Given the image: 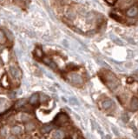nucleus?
<instances>
[{
    "label": "nucleus",
    "mask_w": 138,
    "mask_h": 139,
    "mask_svg": "<svg viewBox=\"0 0 138 139\" xmlns=\"http://www.w3.org/2000/svg\"><path fill=\"white\" fill-rule=\"evenodd\" d=\"M105 83L108 85V87L110 90H114L117 87L118 84H119V82H118V79L115 77V76L113 73H108L106 75V78H105Z\"/></svg>",
    "instance_id": "f257e3e1"
},
{
    "label": "nucleus",
    "mask_w": 138,
    "mask_h": 139,
    "mask_svg": "<svg viewBox=\"0 0 138 139\" xmlns=\"http://www.w3.org/2000/svg\"><path fill=\"white\" fill-rule=\"evenodd\" d=\"M69 120L68 115L64 114V113H59L57 115V116L54 119V123L58 126H62V125L65 124L67 121Z\"/></svg>",
    "instance_id": "f03ea898"
},
{
    "label": "nucleus",
    "mask_w": 138,
    "mask_h": 139,
    "mask_svg": "<svg viewBox=\"0 0 138 139\" xmlns=\"http://www.w3.org/2000/svg\"><path fill=\"white\" fill-rule=\"evenodd\" d=\"M69 78L70 80L71 81V83H73L74 84H82L83 80H82V77H81L80 75L76 74V73H72V74H70L69 76Z\"/></svg>",
    "instance_id": "7ed1b4c3"
},
{
    "label": "nucleus",
    "mask_w": 138,
    "mask_h": 139,
    "mask_svg": "<svg viewBox=\"0 0 138 139\" xmlns=\"http://www.w3.org/2000/svg\"><path fill=\"white\" fill-rule=\"evenodd\" d=\"M10 72L12 75V77H14L15 78H19L22 76V72L18 68H16L15 66H10Z\"/></svg>",
    "instance_id": "20e7f679"
},
{
    "label": "nucleus",
    "mask_w": 138,
    "mask_h": 139,
    "mask_svg": "<svg viewBox=\"0 0 138 139\" xmlns=\"http://www.w3.org/2000/svg\"><path fill=\"white\" fill-rule=\"evenodd\" d=\"M130 108L131 110L135 111V110H138V98L136 97H133L130 101Z\"/></svg>",
    "instance_id": "39448f33"
},
{
    "label": "nucleus",
    "mask_w": 138,
    "mask_h": 139,
    "mask_svg": "<svg viewBox=\"0 0 138 139\" xmlns=\"http://www.w3.org/2000/svg\"><path fill=\"white\" fill-rule=\"evenodd\" d=\"M43 63L45 64V65H47L48 66H49L51 69H53V70H57V65L55 64V62H53V61L51 60V59H49V57H44L43 59Z\"/></svg>",
    "instance_id": "423d86ee"
},
{
    "label": "nucleus",
    "mask_w": 138,
    "mask_h": 139,
    "mask_svg": "<svg viewBox=\"0 0 138 139\" xmlns=\"http://www.w3.org/2000/svg\"><path fill=\"white\" fill-rule=\"evenodd\" d=\"M138 14V8L136 6H133L131 8H130L127 10V15L129 17H136Z\"/></svg>",
    "instance_id": "0eeeda50"
},
{
    "label": "nucleus",
    "mask_w": 138,
    "mask_h": 139,
    "mask_svg": "<svg viewBox=\"0 0 138 139\" xmlns=\"http://www.w3.org/2000/svg\"><path fill=\"white\" fill-rule=\"evenodd\" d=\"M53 129V124L51 123H47V124H44L41 129V132L42 133H49L51 131V130Z\"/></svg>",
    "instance_id": "6e6552de"
},
{
    "label": "nucleus",
    "mask_w": 138,
    "mask_h": 139,
    "mask_svg": "<svg viewBox=\"0 0 138 139\" xmlns=\"http://www.w3.org/2000/svg\"><path fill=\"white\" fill-rule=\"evenodd\" d=\"M39 101V95H37V94H33L32 96L31 97L29 100V103L32 105H36V104L38 103Z\"/></svg>",
    "instance_id": "1a4fd4ad"
},
{
    "label": "nucleus",
    "mask_w": 138,
    "mask_h": 139,
    "mask_svg": "<svg viewBox=\"0 0 138 139\" xmlns=\"http://www.w3.org/2000/svg\"><path fill=\"white\" fill-rule=\"evenodd\" d=\"M113 104V102H112L111 99H106L103 102V108L105 109V110H108L112 106Z\"/></svg>",
    "instance_id": "9d476101"
},
{
    "label": "nucleus",
    "mask_w": 138,
    "mask_h": 139,
    "mask_svg": "<svg viewBox=\"0 0 138 139\" xmlns=\"http://www.w3.org/2000/svg\"><path fill=\"white\" fill-rule=\"evenodd\" d=\"M63 137H64V132L60 130H57V131H55L53 132V138L54 139H62Z\"/></svg>",
    "instance_id": "9b49d317"
},
{
    "label": "nucleus",
    "mask_w": 138,
    "mask_h": 139,
    "mask_svg": "<svg viewBox=\"0 0 138 139\" xmlns=\"http://www.w3.org/2000/svg\"><path fill=\"white\" fill-rule=\"evenodd\" d=\"M66 17H67V18L70 19V20H73V19L76 17V12H75L73 10L70 9V10H68V11L66 12Z\"/></svg>",
    "instance_id": "f8f14e48"
},
{
    "label": "nucleus",
    "mask_w": 138,
    "mask_h": 139,
    "mask_svg": "<svg viewBox=\"0 0 138 139\" xmlns=\"http://www.w3.org/2000/svg\"><path fill=\"white\" fill-rule=\"evenodd\" d=\"M3 31H4V35H5V37H7L9 40L12 41V40L14 39V36H13L12 32H11L10 31H9V30H7V29H4Z\"/></svg>",
    "instance_id": "ddd939ff"
},
{
    "label": "nucleus",
    "mask_w": 138,
    "mask_h": 139,
    "mask_svg": "<svg viewBox=\"0 0 138 139\" xmlns=\"http://www.w3.org/2000/svg\"><path fill=\"white\" fill-rule=\"evenodd\" d=\"M34 54H35V56L37 57V58H42L43 56V50H42L41 49H39V48H37V49L34 50Z\"/></svg>",
    "instance_id": "4468645a"
},
{
    "label": "nucleus",
    "mask_w": 138,
    "mask_h": 139,
    "mask_svg": "<svg viewBox=\"0 0 138 139\" xmlns=\"http://www.w3.org/2000/svg\"><path fill=\"white\" fill-rule=\"evenodd\" d=\"M10 131H11V133L14 134V135H18L21 132V128L19 126H14L11 128Z\"/></svg>",
    "instance_id": "2eb2a0df"
},
{
    "label": "nucleus",
    "mask_w": 138,
    "mask_h": 139,
    "mask_svg": "<svg viewBox=\"0 0 138 139\" xmlns=\"http://www.w3.org/2000/svg\"><path fill=\"white\" fill-rule=\"evenodd\" d=\"M25 129L28 131H33V130L35 129V125H34V123H27L26 125H25Z\"/></svg>",
    "instance_id": "dca6fc26"
},
{
    "label": "nucleus",
    "mask_w": 138,
    "mask_h": 139,
    "mask_svg": "<svg viewBox=\"0 0 138 139\" xmlns=\"http://www.w3.org/2000/svg\"><path fill=\"white\" fill-rule=\"evenodd\" d=\"M49 100V97L46 95H44V94H41L39 97V101L41 103H45L46 101H48Z\"/></svg>",
    "instance_id": "f3484780"
},
{
    "label": "nucleus",
    "mask_w": 138,
    "mask_h": 139,
    "mask_svg": "<svg viewBox=\"0 0 138 139\" xmlns=\"http://www.w3.org/2000/svg\"><path fill=\"white\" fill-rule=\"evenodd\" d=\"M4 42H5V35L4 31L0 30V44H4Z\"/></svg>",
    "instance_id": "a211bd4d"
},
{
    "label": "nucleus",
    "mask_w": 138,
    "mask_h": 139,
    "mask_svg": "<svg viewBox=\"0 0 138 139\" xmlns=\"http://www.w3.org/2000/svg\"><path fill=\"white\" fill-rule=\"evenodd\" d=\"M70 104H72V105H76V106L79 105L78 101H77V99L75 98H70Z\"/></svg>",
    "instance_id": "6ab92c4d"
},
{
    "label": "nucleus",
    "mask_w": 138,
    "mask_h": 139,
    "mask_svg": "<svg viewBox=\"0 0 138 139\" xmlns=\"http://www.w3.org/2000/svg\"><path fill=\"white\" fill-rule=\"evenodd\" d=\"M25 102H26V101H25V99H20L18 102L16 103V107H22V106L25 104Z\"/></svg>",
    "instance_id": "aec40b11"
},
{
    "label": "nucleus",
    "mask_w": 138,
    "mask_h": 139,
    "mask_svg": "<svg viewBox=\"0 0 138 139\" xmlns=\"http://www.w3.org/2000/svg\"><path fill=\"white\" fill-rule=\"evenodd\" d=\"M122 122H124V123L129 122V116L126 114V113H123V114L122 115Z\"/></svg>",
    "instance_id": "412c9836"
},
{
    "label": "nucleus",
    "mask_w": 138,
    "mask_h": 139,
    "mask_svg": "<svg viewBox=\"0 0 138 139\" xmlns=\"http://www.w3.org/2000/svg\"><path fill=\"white\" fill-rule=\"evenodd\" d=\"M111 130H112V131H113V133L115 134V136H116V137H118V136H119V131H118L117 128H115V126H113V125H112Z\"/></svg>",
    "instance_id": "4be33fe9"
},
{
    "label": "nucleus",
    "mask_w": 138,
    "mask_h": 139,
    "mask_svg": "<svg viewBox=\"0 0 138 139\" xmlns=\"http://www.w3.org/2000/svg\"><path fill=\"white\" fill-rule=\"evenodd\" d=\"M9 98H11V99H14V98H16V93H15V92H10V93H9Z\"/></svg>",
    "instance_id": "5701e85b"
},
{
    "label": "nucleus",
    "mask_w": 138,
    "mask_h": 139,
    "mask_svg": "<svg viewBox=\"0 0 138 139\" xmlns=\"http://www.w3.org/2000/svg\"><path fill=\"white\" fill-rule=\"evenodd\" d=\"M90 122H91V126H92V130H93V131H95V129H96V123H95V122H94L93 120H91Z\"/></svg>",
    "instance_id": "b1692460"
},
{
    "label": "nucleus",
    "mask_w": 138,
    "mask_h": 139,
    "mask_svg": "<svg viewBox=\"0 0 138 139\" xmlns=\"http://www.w3.org/2000/svg\"><path fill=\"white\" fill-rule=\"evenodd\" d=\"M4 102H5V100H4V98H0V106L3 105V104H4Z\"/></svg>",
    "instance_id": "393cba45"
},
{
    "label": "nucleus",
    "mask_w": 138,
    "mask_h": 139,
    "mask_svg": "<svg viewBox=\"0 0 138 139\" xmlns=\"http://www.w3.org/2000/svg\"><path fill=\"white\" fill-rule=\"evenodd\" d=\"M106 1H107V2L109 3V4H113L114 3H115V1H116V0H106Z\"/></svg>",
    "instance_id": "a878e982"
},
{
    "label": "nucleus",
    "mask_w": 138,
    "mask_h": 139,
    "mask_svg": "<svg viewBox=\"0 0 138 139\" xmlns=\"http://www.w3.org/2000/svg\"><path fill=\"white\" fill-rule=\"evenodd\" d=\"M15 2H16V4H22V3H23V0H15Z\"/></svg>",
    "instance_id": "bb28decb"
},
{
    "label": "nucleus",
    "mask_w": 138,
    "mask_h": 139,
    "mask_svg": "<svg viewBox=\"0 0 138 139\" xmlns=\"http://www.w3.org/2000/svg\"><path fill=\"white\" fill-rule=\"evenodd\" d=\"M87 138L88 139H92V136L90 134H87Z\"/></svg>",
    "instance_id": "cd10ccee"
},
{
    "label": "nucleus",
    "mask_w": 138,
    "mask_h": 139,
    "mask_svg": "<svg viewBox=\"0 0 138 139\" xmlns=\"http://www.w3.org/2000/svg\"><path fill=\"white\" fill-rule=\"evenodd\" d=\"M132 82H133V79L131 78V77H129L128 78V83H132Z\"/></svg>",
    "instance_id": "c85d7f7f"
},
{
    "label": "nucleus",
    "mask_w": 138,
    "mask_h": 139,
    "mask_svg": "<svg viewBox=\"0 0 138 139\" xmlns=\"http://www.w3.org/2000/svg\"><path fill=\"white\" fill-rule=\"evenodd\" d=\"M105 138L106 139H111V137H110L109 135H106L105 136Z\"/></svg>",
    "instance_id": "c756f323"
},
{
    "label": "nucleus",
    "mask_w": 138,
    "mask_h": 139,
    "mask_svg": "<svg viewBox=\"0 0 138 139\" xmlns=\"http://www.w3.org/2000/svg\"><path fill=\"white\" fill-rule=\"evenodd\" d=\"M64 139H72V138H71L70 137H64Z\"/></svg>",
    "instance_id": "7c9ffc66"
},
{
    "label": "nucleus",
    "mask_w": 138,
    "mask_h": 139,
    "mask_svg": "<svg viewBox=\"0 0 138 139\" xmlns=\"http://www.w3.org/2000/svg\"><path fill=\"white\" fill-rule=\"evenodd\" d=\"M9 139H15V138H14V137H10V138H9Z\"/></svg>",
    "instance_id": "2f4dec72"
},
{
    "label": "nucleus",
    "mask_w": 138,
    "mask_h": 139,
    "mask_svg": "<svg viewBox=\"0 0 138 139\" xmlns=\"http://www.w3.org/2000/svg\"><path fill=\"white\" fill-rule=\"evenodd\" d=\"M137 63H138V59H137Z\"/></svg>",
    "instance_id": "473e14b6"
},
{
    "label": "nucleus",
    "mask_w": 138,
    "mask_h": 139,
    "mask_svg": "<svg viewBox=\"0 0 138 139\" xmlns=\"http://www.w3.org/2000/svg\"><path fill=\"white\" fill-rule=\"evenodd\" d=\"M0 1H2V0H0Z\"/></svg>",
    "instance_id": "72a5a7b5"
}]
</instances>
